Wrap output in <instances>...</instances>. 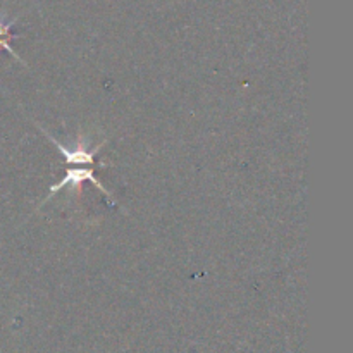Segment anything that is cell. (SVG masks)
I'll return each mask as SVG.
<instances>
[{
    "label": "cell",
    "mask_w": 353,
    "mask_h": 353,
    "mask_svg": "<svg viewBox=\"0 0 353 353\" xmlns=\"http://www.w3.org/2000/svg\"><path fill=\"white\" fill-rule=\"evenodd\" d=\"M83 181H92L93 185H95L97 188H99L100 192H102L103 195H105L107 199H109V202L114 205V202H112V200H110V193L107 192V190L102 186V183H100L99 179L95 178V171H93V169L78 168V169H68V171H65L64 178H62L59 183H55V185L50 186V192H48V195L45 196V200H43V202H41L40 207H43L45 203H47L48 200H50L52 196L55 195V193H59V192H61V190H64L65 186H69V188H71L72 192H76V190H78L79 186H81Z\"/></svg>",
    "instance_id": "obj_2"
},
{
    "label": "cell",
    "mask_w": 353,
    "mask_h": 353,
    "mask_svg": "<svg viewBox=\"0 0 353 353\" xmlns=\"http://www.w3.org/2000/svg\"><path fill=\"white\" fill-rule=\"evenodd\" d=\"M9 40H10V38H7V37H0V48H6V50L9 52L10 55H14V57H16L17 61H19V62H23V65H26V62H24L23 59H21L19 55H17L16 52H14V48L10 47V45H9Z\"/></svg>",
    "instance_id": "obj_4"
},
{
    "label": "cell",
    "mask_w": 353,
    "mask_h": 353,
    "mask_svg": "<svg viewBox=\"0 0 353 353\" xmlns=\"http://www.w3.org/2000/svg\"><path fill=\"white\" fill-rule=\"evenodd\" d=\"M16 23V17L12 21H6L3 19V14H0V37H7V38H16V34H10V28L12 24Z\"/></svg>",
    "instance_id": "obj_3"
},
{
    "label": "cell",
    "mask_w": 353,
    "mask_h": 353,
    "mask_svg": "<svg viewBox=\"0 0 353 353\" xmlns=\"http://www.w3.org/2000/svg\"><path fill=\"white\" fill-rule=\"evenodd\" d=\"M41 130V133L45 134V137L48 138V140L52 141V143L57 147V150L61 152L62 157L65 159V162L68 164H93V159H95V155L99 154L100 148L105 145V141H102V143H99L97 147L92 148V145H90V140L88 138L81 137L78 138L76 141H72L71 145L68 143H61V141L55 140L54 137H50V134L47 133V131L43 130L41 126H38Z\"/></svg>",
    "instance_id": "obj_1"
}]
</instances>
